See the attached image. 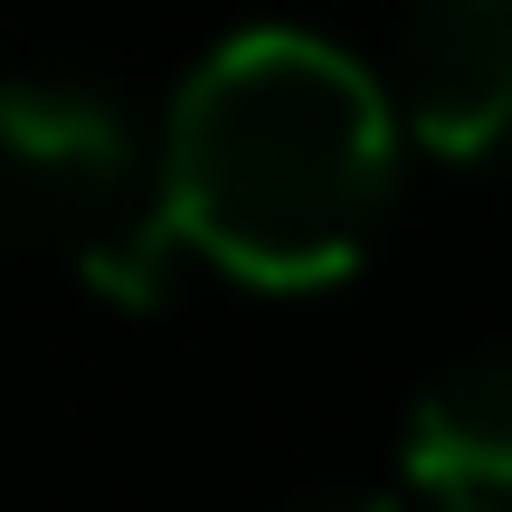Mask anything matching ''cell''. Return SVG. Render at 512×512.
Listing matches in <instances>:
<instances>
[{
	"label": "cell",
	"instance_id": "6da1fadb",
	"mask_svg": "<svg viewBox=\"0 0 512 512\" xmlns=\"http://www.w3.org/2000/svg\"><path fill=\"white\" fill-rule=\"evenodd\" d=\"M162 219L256 294H323L399 200V114L380 76L313 29H247L190 67L162 124Z\"/></svg>",
	"mask_w": 512,
	"mask_h": 512
},
{
	"label": "cell",
	"instance_id": "7a4b0ae2",
	"mask_svg": "<svg viewBox=\"0 0 512 512\" xmlns=\"http://www.w3.org/2000/svg\"><path fill=\"white\" fill-rule=\"evenodd\" d=\"M0 238L76 266L105 304H162L181 238L162 219V181L95 76L10 67L0 76Z\"/></svg>",
	"mask_w": 512,
	"mask_h": 512
},
{
	"label": "cell",
	"instance_id": "3957f363",
	"mask_svg": "<svg viewBox=\"0 0 512 512\" xmlns=\"http://www.w3.org/2000/svg\"><path fill=\"white\" fill-rule=\"evenodd\" d=\"M380 95L437 162L512 171V0H418Z\"/></svg>",
	"mask_w": 512,
	"mask_h": 512
},
{
	"label": "cell",
	"instance_id": "277c9868",
	"mask_svg": "<svg viewBox=\"0 0 512 512\" xmlns=\"http://www.w3.org/2000/svg\"><path fill=\"white\" fill-rule=\"evenodd\" d=\"M399 465L427 512H512V351H475L427 380Z\"/></svg>",
	"mask_w": 512,
	"mask_h": 512
},
{
	"label": "cell",
	"instance_id": "5b68a950",
	"mask_svg": "<svg viewBox=\"0 0 512 512\" xmlns=\"http://www.w3.org/2000/svg\"><path fill=\"white\" fill-rule=\"evenodd\" d=\"M285 512H399V503L370 494V484H323V494H294Z\"/></svg>",
	"mask_w": 512,
	"mask_h": 512
}]
</instances>
